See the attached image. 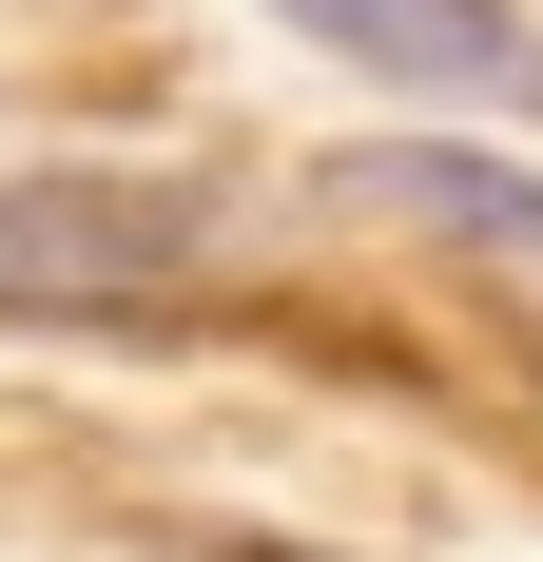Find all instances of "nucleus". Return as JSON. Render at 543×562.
I'll return each instance as SVG.
<instances>
[{"mask_svg":"<svg viewBox=\"0 0 543 562\" xmlns=\"http://www.w3.org/2000/svg\"><path fill=\"white\" fill-rule=\"evenodd\" d=\"M195 272H214L195 194H136V175H20L0 194V311H175Z\"/></svg>","mask_w":543,"mask_h":562,"instance_id":"nucleus-1","label":"nucleus"},{"mask_svg":"<svg viewBox=\"0 0 543 562\" xmlns=\"http://www.w3.org/2000/svg\"><path fill=\"white\" fill-rule=\"evenodd\" d=\"M272 20L369 58V78H428V98H543V40L505 0H272Z\"/></svg>","mask_w":543,"mask_h":562,"instance_id":"nucleus-2","label":"nucleus"},{"mask_svg":"<svg viewBox=\"0 0 543 562\" xmlns=\"http://www.w3.org/2000/svg\"><path fill=\"white\" fill-rule=\"evenodd\" d=\"M330 214H408V233H466V252L543 272V175H505V156H428V136H369V156H330Z\"/></svg>","mask_w":543,"mask_h":562,"instance_id":"nucleus-3","label":"nucleus"}]
</instances>
